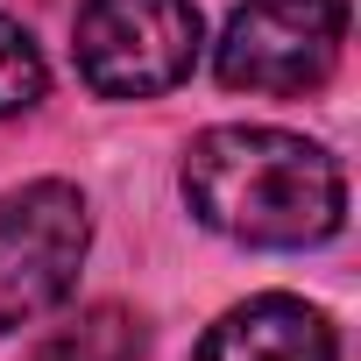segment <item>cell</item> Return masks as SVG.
<instances>
[{
	"instance_id": "3957f363",
	"label": "cell",
	"mask_w": 361,
	"mask_h": 361,
	"mask_svg": "<svg viewBox=\"0 0 361 361\" xmlns=\"http://www.w3.org/2000/svg\"><path fill=\"white\" fill-rule=\"evenodd\" d=\"M85 248H92V213L78 185L43 177V185H22L0 199V333L64 305Z\"/></svg>"
},
{
	"instance_id": "277c9868",
	"label": "cell",
	"mask_w": 361,
	"mask_h": 361,
	"mask_svg": "<svg viewBox=\"0 0 361 361\" xmlns=\"http://www.w3.org/2000/svg\"><path fill=\"white\" fill-rule=\"evenodd\" d=\"M347 43V0H248L220 36V85L227 92H262V99H298L333 78Z\"/></svg>"
},
{
	"instance_id": "52a82bcc",
	"label": "cell",
	"mask_w": 361,
	"mask_h": 361,
	"mask_svg": "<svg viewBox=\"0 0 361 361\" xmlns=\"http://www.w3.org/2000/svg\"><path fill=\"white\" fill-rule=\"evenodd\" d=\"M43 85H50V71H43L36 36H29L22 22H8V15H0V121L29 114V106L43 99Z\"/></svg>"
},
{
	"instance_id": "7a4b0ae2",
	"label": "cell",
	"mask_w": 361,
	"mask_h": 361,
	"mask_svg": "<svg viewBox=\"0 0 361 361\" xmlns=\"http://www.w3.org/2000/svg\"><path fill=\"white\" fill-rule=\"evenodd\" d=\"M78 78L99 99H156L199 64L192 0H85L78 8Z\"/></svg>"
},
{
	"instance_id": "6da1fadb",
	"label": "cell",
	"mask_w": 361,
	"mask_h": 361,
	"mask_svg": "<svg viewBox=\"0 0 361 361\" xmlns=\"http://www.w3.org/2000/svg\"><path fill=\"white\" fill-rule=\"evenodd\" d=\"M185 206L241 248H319L347 220V185L305 135L206 128L185 149Z\"/></svg>"
},
{
	"instance_id": "8992f818",
	"label": "cell",
	"mask_w": 361,
	"mask_h": 361,
	"mask_svg": "<svg viewBox=\"0 0 361 361\" xmlns=\"http://www.w3.org/2000/svg\"><path fill=\"white\" fill-rule=\"evenodd\" d=\"M135 354H142V319H128L121 305H92L36 347V361H135Z\"/></svg>"
},
{
	"instance_id": "5b68a950",
	"label": "cell",
	"mask_w": 361,
	"mask_h": 361,
	"mask_svg": "<svg viewBox=\"0 0 361 361\" xmlns=\"http://www.w3.org/2000/svg\"><path fill=\"white\" fill-rule=\"evenodd\" d=\"M199 361H340V340H333V326H326L319 305L269 290V298L234 305L206 333Z\"/></svg>"
}]
</instances>
